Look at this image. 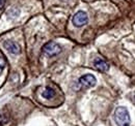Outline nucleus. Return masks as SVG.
I'll list each match as a JSON object with an SVG mask.
<instances>
[{
  "label": "nucleus",
  "instance_id": "6",
  "mask_svg": "<svg viewBox=\"0 0 135 126\" xmlns=\"http://www.w3.org/2000/svg\"><path fill=\"white\" fill-rule=\"evenodd\" d=\"M94 66L96 69H98L101 72H106L109 69V64L101 58H96L94 60Z\"/></svg>",
  "mask_w": 135,
  "mask_h": 126
},
{
  "label": "nucleus",
  "instance_id": "10",
  "mask_svg": "<svg viewBox=\"0 0 135 126\" xmlns=\"http://www.w3.org/2000/svg\"><path fill=\"white\" fill-rule=\"evenodd\" d=\"M62 1H64V0H62Z\"/></svg>",
  "mask_w": 135,
  "mask_h": 126
},
{
  "label": "nucleus",
  "instance_id": "2",
  "mask_svg": "<svg viewBox=\"0 0 135 126\" xmlns=\"http://www.w3.org/2000/svg\"><path fill=\"white\" fill-rule=\"evenodd\" d=\"M61 47L57 44V43H55V41H49V43H47L44 47H43V52H44V54H46L47 56H49V57H53V56H56V55H58L60 52H61Z\"/></svg>",
  "mask_w": 135,
  "mask_h": 126
},
{
  "label": "nucleus",
  "instance_id": "8",
  "mask_svg": "<svg viewBox=\"0 0 135 126\" xmlns=\"http://www.w3.org/2000/svg\"><path fill=\"white\" fill-rule=\"evenodd\" d=\"M5 60H4V58H2V57H0V76H1V74H2V71L4 70V68H5Z\"/></svg>",
  "mask_w": 135,
  "mask_h": 126
},
{
  "label": "nucleus",
  "instance_id": "5",
  "mask_svg": "<svg viewBox=\"0 0 135 126\" xmlns=\"http://www.w3.org/2000/svg\"><path fill=\"white\" fill-rule=\"evenodd\" d=\"M3 47L5 48L9 53L14 54V55H18L21 53V48L18 45L16 41L13 40H5L3 43Z\"/></svg>",
  "mask_w": 135,
  "mask_h": 126
},
{
  "label": "nucleus",
  "instance_id": "7",
  "mask_svg": "<svg viewBox=\"0 0 135 126\" xmlns=\"http://www.w3.org/2000/svg\"><path fill=\"white\" fill-rule=\"evenodd\" d=\"M54 95H55V92H54V90L52 88H50V87H46L45 90L42 92V96L45 99H51Z\"/></svg>",
  "mask_w": 135,
  "mask_h": 126
},
{
  "label": "nucleus",
  "instance_id": "4",
  "mask_svg": "<svg viewBox=\"0 0 135 126\" xmlns=\"http://www.w3.org/2000/svg\"><path fill=\"white\" fill-rule=\"evenodd\" d=\"M78 83H79L82 87H84V88H90V87H94V86L96 85L97 79H96L93 75H84V76H82V77L79 79Z\"/></svg>",
  "mask_w": 135,
  "mask_h": 126
},
{
  "label": "nucleus",
  "instance_id": "11",
  "mask_svg": "<svg viewBox=\"0 0 135 126\" xmlns=\"http://www.w3.org/2000/svg\"><path fill=\"white\" fill-rule=\"evenodd\" d=\"M134 99H135V98H134Z\"/></svg>",
  "mask_w": 135,
  "mask_h": 126
},
{
  "label": "nucleus",
  "instance_id": "1",
  "mask_svg": "<svg viewBox=\"0 0 135 126\" xmlns=\"http://www.w3.org/2000/svg\"><path fill=\"white\" fill-rule=\"evenodd\" d=\"M114 120L118 126H130L131 119L128 110L124 107H118L114 112Z\"/></svg>",
  "mask_w": 135,
  "mask_h": 126
},
{
  "label": "nucleus",
  "instance_id": "9",
  "mask_svg": "<svg viewBox=\"0 0 135 126\" xmlns=\"http://www.w3.org/2000/svg\"><path fill=\"white\" fill-rule=\"evenodd\" d=\"M5 2H6V0H0V9H2L4 7Z\"/></svg>",
  "mask_w": 135,
  "mask_h": 126
},
{
  "label": "nucleus",
  "instance_id": "3",
  "mask_svg": "<svg viewBox=\"0 0 135 126\" xmlns=\"http://www.w3.org/2000/svg\"><path fill=\"white\" fill-rule=\"evenodd\" d=\"M87 22H88V17L86 15V13L82 12V10H79L73 17V24L76 27H82Z\"/></svg>",
  "mask_w": 135,
  "mask_h": 126
}]
</instances>
